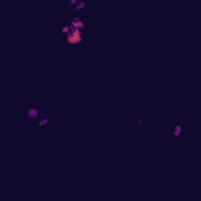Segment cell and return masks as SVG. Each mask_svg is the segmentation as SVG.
<instances>
[{
	"label": "cell",
	"mask_w": 201,
	"mask_h": 201,
	"mask_svg": "<svg viewBox=\"0 0 201 201\" xmlns=\"http://www.w3.org/2000/svg\"><path fill=\"white\" fill-rule=\"evenodd\" d=\"M83 41V32L82 30H71L69 35H66V43L68 44H80Z\"/></svg>",
	"instance_id": "obj_1"
},
{
	"label": "cell",
	"mask_w": 201,
	"mask_h": 201,
	"mask_svg": "<svg viewBox=\"0 0 201 201\" xmlns=\"http://www.w3.org/2000/svg\"><path fill=\"white\" fill-rule=\"evenodd\" d=\"M27 118H29V119H38L39 118V110L36 109V107L29 109V110H27Z\"/></svg>",
	"instance_id": "obj_2"
},
{
	"label": "cell",
	"mask_w": 201,
	"mask_h": 201,
	"mask_svg": "<svg viewBox=\"0 0 201 201\" xmlns=\"http://www.w3.org/2000/svg\"><path fill=\"white\" fill-rule=\"evenodd\" d=\"M71 5L75 8V11H80V10H83L87 6L85 2H82V0H71Z\"/></svg>",
	"instance_id": "obj_3"
},
{
	"label": "cell",
	"mask_w": 201,
	"mask_h": 201,
	"mask_svg": "<svg viewBox=\"0 0 201 201\" xmlns=\"http://www.w3.org/2000/svg\"><path fill=\"white\" fill-rule=\"evenodd\" d=\"M181 132H182V126H175V129H173V135H175V137H179L181 135Z\"/></svg>",
	"instance_id": "obj_4"
},
{
	"label": "cell",
	"mask_w": 201,
	"mask_h": 201,
	"mask_svg": "<svg viewBox=\"0 0 201 201\" xmlns=\"http://www.w3.org/2000/svg\"><path fill=\"white\" fill-rule=\"evenodd\" d=\"M36 121H38V126H46L49 123V119L47 118H38Z\"/></svg>",
	"instance_id": "obj_5"
}]
</instances>
